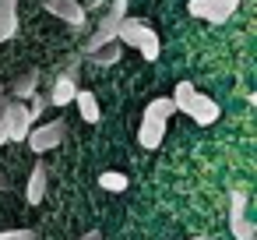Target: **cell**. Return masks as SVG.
Listing matches in <instances>:
<instances>
[{
  "label": "cell",
  "instance_id": "cell-19",
  "mask_svg": "<svg viewBox=\"0 0 257 240\" xmlns=\"http://www.w3.org/2000/svg\"><path fill=\"white\" fill-rule=\"evenodd\" d=\"M222 8H225L229 15H236V8H239V0H222Z\"/></svg>",
  "mask_w": 257,
  "mask_h": 240
},
{
  "label": "cell",
  "instance_id": "cell-8",
  "mask_svg": "<svg viewBox=\"0 0 257 240\" xmlns=\"http://www.w3.org/2000/svg\"><path fill=\"white\" fill-rule=\"evenodd\" d=\"M43 8L53 15V18H60V22H67V25H85V8L78 4V0H43Z\"/></svg>",
  "mask_w": 257,
  "mask_h": 240
},
{
  "label": "cell",
  "instance_id": "cell-13",
  "mask_svg": "<svg viewBox=\"0 0 257 240\" xmlns=\"http://www.w3.org/2000/svg\"><path fill=\"white\" fill-rule=\"evenodd\" d=\"M36 92H39V74H36V71L22 74V78L11 85V99H32Z\"/></svg>",
  "mask_w": 257,
  "mask_h": 240
},
{
  "label": "cell",
  "instance_id": "cell-4",
  "mask_svg": "<svg viewBox=\"0 0 257 240\" xmlns=\"http://www.w3.org/2000/svg\"><path fill=\"white\" fill-rule=\"evenodd\" d=\"M32 131V117H29V106L22 99H4L0 96V134L8 141H25Z\"/></svg>",
  "mask_w": 257,
  "mask_h": 240
},
{
  "label": "cell",
  "instance_id": "cell-21",
  "mask_svg": "<svg viewBox=\"0 0 257 240\" xmlns=\"http://www.w3.org/2000/svg\"><path fill=\"white\" fill-rule=\"evenodd\" d=\"M190 240H208V236H190Z\"/></svg>",
  "mask_w": 257,
  "mask_h": 240
},
{
  "label": "cell",
  "instance_id": "cell-1",
  "mask_svg": "<svg viewBox=\"0 0 257 240\" xmlns=\"http://www.w3.org/2000/svg\"><path fill=\"white\" fill-rule=\"evenodd\" d=\"M116 43L138 50L145 60H159V53H162V43H159L155 29L145 25L141 18H123V22L116 25Z\"/></svg>",
  "mask_w": 257,
  "mask_h": 240
},
{
  "label": "cell",
  "instance_id": "cell-18",
  "mask_svg": "<svg viewBox=\"0 0 257 240\" xmlns=\"http://www.w3.org/2000/svg\"><path fill=\"white\" fill-rule=\"evenodd\" d=\"M43 110H46V99H43V96H39V92H36V96H32V106H29V117H32V120H36V117H39V113H43Z\"/></svg>",
  "mask_w": 257,
  "mask_h": 240
},
{
  "label": "cell",
  "instance_id": "cell-3",
  "mask_svg": "<svg viewBox=\"0 0 257 240\" xmlns=\"http://www.w3.org/2000/svg\"><path fill=\"white\" fill-rule=\"evenodd\" d=\"M173 117V99H152L145 106V117H141V131H138V141L141 148H159L162 145V134H166V120Z\"/></svg>",
  "mask_w": 257,
  "mask_h": 240
},
{
  "label": "cell",
  "instance_id": "cell-20",
  "mask_svg": "<svg viewBox=\"0 0 257 240\" xmlns=\"http://www.w3.org/2000/svg\"><path fill=\"white\" fill-rule=\"evenodd\" d=\"M85 240H99V233H88V236H85Z\"/></svg>",
  "mask_w": 257,
  "mask_h": 240
},
{
  "label": "cell",
  "instance_id": "cell-7",
  "mask_svg": "<svg viewBox=\"0 0 257 240\" xmlns=\"http://www.w3.org/2000/svg\"><path fill=\"white\" fill-rule=\"evenodd\" d=\"M64 134H67V127H64V120H50V124H43V127H36L25 141L32 145V152H50V148H57L60 141H64Z\"/></svg>",
  "mask_w": 257,
  "mask_h": 240
},
{
  "label": "cell",
  "instance_id": "cell-10",
  "mask_svg": "<svg viewBox=\"0 0 257 240\" xmlns=\"http://www.w3.org/2000/svg\"><path fill=\"white\" fill-rule=\"evenodd\" d=\"M18 32V0H0V43L15 39Z\"/></svg>",
  "mask_w": 257,
  "mask_h": 240
},
{
  "label": "cell",
  "instance_id": "cell-22",
  "mask_svg": "<svg viewBox=\"0 0 257 240\" xmlns=\"http://www.w3.org/2000/svg\"><path fill=\"white\" fill-rule=\"evenodd\" d=\"M0 96H4V82H0Z\"/></svg>",
  "mask_w": 257,
  "mask_h": 240
},
{
  "label": "cell",
  "instance_id": "cell-23",
  "mask_svg": "<svg viewBox=\"0 0 257 240\" xmlns=\"http://www.w3.org/2000/svg\"><path fill=\"white\" fill-rule=\"evenodd\" d=\"M4 141H8V138H4V134H0V145H4Z\"/></svg>",
  "mask_w": 257,
  "mask_h": 240
},
{
  "label": "cell",
  "instance_id": "cell-9",
  "mask_svg": "<svg viewBox=\"0 0 257 240\" xmlns=\"http://www.w3.org/2000/svg\"><path fill=\"white\" fill-rule=\"evenodd\" d=\"M187 11H190L194 18L208 22V25H222V22H229V18H232V15L222 8V0H190Z\"/></svg>",
  "mask_w": 257,
  "mask_h": 240
},
{
  "label": "cell",
  "instance_id": "cell-6",
  "mask_svg": "<svg viewBox=\"0 0 257 240\" xmlns=\"http://www.w3.org/2000/svg\"><path fill=\"white\" fill-rule=\"evenodd\" d=\"M229 229H232V236H236V240H257V229H253V222L246 219V191H243V187H236V191H232Z\"/></svg>",
  "mask_w": 257,
  "mask_h": 240
},
{
  "label": "cell",
  "instance_id": "cell-12",
  "mask_svg": "<svg viewBox=\"0 0 257 240\" xmlns=\"http://www.w3.org/2000/svg\"><path fill=\"white\" fill-rule=\"evenodd\" d=\"M25 198H29V205H39V201L46 198V166H36V170H32L29 187H25Z\"/></svg>",
  "mask_w": 257,
  "mask_h": 240
},
{
  "label": "cell",
  "instance_id": "cell-15",
  "mask_svg": "<svg viewBox=\"0 0 257 240\" xmlns=\"http://www.w3.org/2000/svg\"><path fill=\"white\" fill-rule=\"evenodd\" d=\"M74 103H78V113H81L88 124H99V103H95V96H92V92H78V96H74Z\"/></svg>",
  "mask_w": 257,
  "mask_h": 240
},
{
  "label": "cell",
  "instance_id": "cell-11",
  "mask_svg": "<svg viewBox=\"0 0 257 240\" xmlns=\"http://www.w3.org/2000/svg\"><path fill=\"white\" fill-rule=\"evenodd\" d=\"M74 96H78V85H74V71H67V74H60V78L53 82L50 103H53V106H67V103H74Z\"/></svg>",
  "mask_w": 257,
  "mask_h": 240
},
{
  "label": "cell",
  "instance_id": "cell-16",
  "mask_svg": "<svg viewBox=\"0 0 257 240\" xmlns=\"http://www.w3.org/2000/svg\"><path fill=\"white\" fill-rule=\"evenodd\" d=\"M127 184H131V180H127L123 173H102V177H99V187H102V191H113V194L127 191Z\"/></svg>",
  "mask_w": 257,
  "mask_h": 240
},
{
  "label": "cell",
  "instance_id": "cell-17",
  "mask_svg": "<svg viewBox=\"0 0 257 240\" xmlns=\"http://www.w3.org/2000/svg\"><path fill=\"white\" fill-rule=\"evenodd\" d=\"M0 240H36V233L32 229H4Z\"/></svg>",
  "mask_w": 257,
  "mask_h": 240
},
{
  "label": "cell",
  "instance_id": "cell-5",
  "mask_svg": "<svg viewBox=\"0 0 257 240\" xmlns=\"http://www.w3.org/2000/svg\"><path fill=\"white\" fill-rule=\"evenodd\" d=\"M123 18H127V0H109V11L99 18V25H95V32L88 39V53L99 50V46H106V43H113L116 39V25Z\"/></svg>",
  "mask_w": 257,
  "mask_h": 240
},
{
  "label": "cell",
  "instance_id": "cell-2",
  "mask_svg": "<svg viewBox=\"0 0 257 240\" xmlns=\"http://www.w3.org/2000/svg\"><path fill=\"white\" fill-rule=\"evenodd\" d=\"M173 110L187 113L190 120H197V124H204V127L218 120V103H215L211 96H201L190 82H180V85H176V92H173Z\"/></svg>",
  "mask_w": 257,
  "mask_h": 240
},
{
  "label": "cell",
  "instance_id": "cell-14",
  "mask_svg": "<svg viewBox=\"0 0 257 240\" xmlns=\"http://www.w3.org/2000/svg\"><path fill=\"white\" fill-rule=\"evenodd\" d=\"M120 53H123V46L113 39V43H106V46L92 50L88 57H92V64H99V67H109V64H116V60H120Z\"/></svg>",
  "mask_w": 257,
  "mask_h": 240
}]
</instances>
